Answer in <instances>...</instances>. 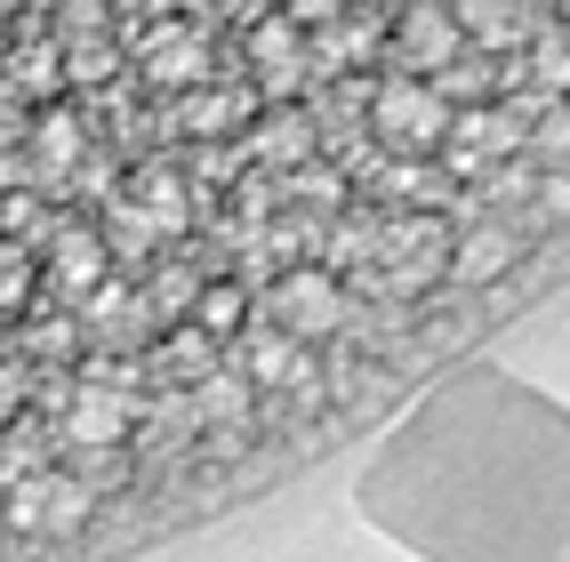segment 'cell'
I'll return each mask as SVG.
<instances>
[{
	"instance_id": "obj_21",
	"label": "cell",
	"mask_w": 570,
	"mask_h": 562,
	"mask_svg": "<svg viewBox=\"0 0 570 562\" xmlns=\"http://www.w3.org/2000/svg\"><path fill=\"white\" fill-rule=\"evenodd\" d=\"M530 217H539V225H570V169H539V177H530Z\"/></svg>"
},
{
	"instance_id": "obj_4",
	"label": "cell",
	"mask_w": 570,
	"mask_h": 562,
	"mask_svg": "<svg viewBox=\"0 0 570 562\" xmlns=\"http://www.w3.org/2000/svg\"><path fill=\"white\" fill-rule=\"evenodd\" d=\"M274 322L289 329V337H306V346H322V337H337L354 322V306H346V282L337 274H322V266H297V274H282L274 282Z\"/></svg>"
},
{
	"instance_id": "obj_22",
	"label": "cell",
	"mask_w": 570,
	"mask_h": 562,
	"mask_svg": "<svg viewBox=\"0 0 570 562\" xmlns=\"http://www.w3.org/2000/svg\"><path fill=\"white\" fill-rule=\"evenodd\" d=\"M32 297V249L24 241H0V314H17Z\"/></svg>"
},
{
	"instance_id": "obj_8",
	"label": "cell",
	"mask_w": 570,
	"mask_h": 562,
	"mask_svg": "<svg viewBox=\"0 0 570 562\" xmlns=\"http://www.w3.org/2000/svg\"><path fill=\"white\" fill-rule=\"evenodd\" d=\"M249 72H257L265 97H289L297 81H306V24L274 9V17L249 32Z\"/></svg>"
},
{
	"instance_id": "obj_15",
	"label": "cell",
	"mask_w": 570,
	"mask_h": 562,
	"mask_svg": "<svg viewBox=\"0 0 570 562\" xmlns=\"http://www.w3.org/2000/svg\"><path fill=\"white\" fill-rule=\"evenodd\" d=\"M530 81L539 89H554V97H570V24L562 32H530Z\"/></svg>"
},
{
	"instance_id": "obj_17",
	"label": "cell",
	"mask_w": 570,
	"mask_h": 562,
	"mask_svg": "<svg viewBox=\"0 0 570 562\" xmlns=\"http://www.w3.org/2000/svg\"><path fill=\"white\" fill-rule=\"evenodd\" d=\"M242 112H249V97H225V89H202L194 105H185V129H194V137H225V129H242Z\"/></svg>"
},
{
	"instance_id": "obj_2",
	"label": "cell",
	"mask_w": 570,
	"mask_h": 562,
	"mask_svg": "<svg viewBox=\"0 0 570 562\" xmlns=\"http://www.w3.org/2000/svg\"><path fill=\"white\" fill-rule=\"evenodd\" d=\"M370 266L386 274V289H426V282H442V274H450V225H442V209L370 225Z\"/></svg>"
},
{
	"instance_id": "obj_19",
	"label": "cell",
	"mask_w": 570,
	"mask_h": 562,
	"mask_svg": "<svg viewBox=\"0 0 570 562\" xmlns=\"http://www.w3.org/2000/svg\"><path fill=\"white\" fill-rule=\"evenodd\" d=\"M257 154H265V161H306V154H314L306 112H274V121H265V137H257Z\"/></svg>"
},
{
	"instance_id": "obj_9",
	"label": "cell",
	"mask_w": 570,
	"mask_h": 562,
	"mask_svg": "<svg viewBox=\"0 0 570 562\" xmlns=\"http://www.w3.org/2000/svg\"><path fill=\"white\" fill-rule=\"evenodd\" d=\"M129 426H137V402L121 394V386H81L65 402V442H81V450H121L129 442Z\"/></svg>"
},
{
	"instance_id": "obj_6",
	"label": "cell",
	"mask_w": 570,
	"mask_h": 562,
	"mask_svg": "<svg viewBox=\"0 0 570 562\" xmlns=\"http://www.w3.org/2000/svg\"><path fill=\"white\" fill-rule=\"evenodd\" d=\"M466 49V32H459V17H450V0H410L402 9V24H394V57H402V72H434Z\"/></svg>"
},
{
	"instance_id": "obj_23",
	"label": "cell",
	"mask_w": 570,
	"mask_h": 562,
	"mask_svg": "<svg viewBox=\"0 0 570 562\" xmlns=\"http://www.w3.org/2000/svg\"><path fill=\"white\" fill-rule=\"evenodd\" d=\"M242 306H249V297H242L234 282H225V289H202V297H194V322H202L209 337H225V329L242 322Z\"/></svg>"
},
{
	"instance_id": "obj_14",
	"label": "cell",
	"mask_w": 570,
	"mask_h": 562,
	"mask_svg": "<svg viewBox=\"0 0 570 562\" xmlns=\"http://www.w3.org/2000/svg\"><path fill=\"white\" fill-rule=\"evenodd\" d=\"M522 154L539 161V169H570V105H547V112H530V137H522Z\"/></svg>"
},
{
	"instance_id": "obj_3",
	"label": "cell",
	"mask_w": 570,
	"mask_h": 562,
	"mask_svg": "<svg viewBox=\"0 0 570 562\" xmlns=\"http://www.w3.org/2000/svg\"><path fill=\"white\" fill-rule=\"evenodd\" d=\"M522 137H530V112H514V105H466V112H450L442 161H450V177H490L499 161L522 154Z\"/></svg>"
},
{
	"instance_id": "obj_13",
	"label": "cell",
	"mask_w": 570,
	"mask_h": 562,
	"mask_svg": "<svg viewBox=\"0 0 570 562\" xmlns=\"http://www.w3.org/2000/svg\"><path fill=\"white\" fill-rule=\"evenodd\" d=\"M249 369H242V378H234V369H202V394H194V418L202 426H242L249 418Z\"/></svg>"
},
{
	"instance_id": "obj_24",
	"label": "cell",
	"mask_w": 570,
	"mask_h": 562,
	"mask_svg": "<svg viewBox=\"0 0 570 562\" xmlns=\"http://www.w3.org/2000/svg\"><path fill=\"white\" fill-rule=\"evenodd\" d=\"M337 9H346V0H282V17H297L306 32H322V24H337Z\"/></svg>"
},
{
	"instance_id": "obj_16",
	"label": "cell",
	"mask_w": 570,
	"mask_h": 562,
	"mask_svg": "<svg viewBox=\"0 0 570 562\" xmlns=\"http://www.w3.org/2000/svg\"><path fill=\"white\" fill-rule=\"evenodd\" d=\"M137 209L154 217L161 234H177V225H185V185H177L169 169H145V177H137Z\"/></svg>"
},
{
	"instance_id": "obj_12",
	"label": "cell",
	"mask_w": 570,
	"mask_h": 562,
	"mask_svg": "<svg viewBox=\"0 0 570 562\" xmlns=\"http://www.w3.org/2000/svg\"><path fill=\"white\" fill-rule=\"evenodd\" d=\"M49 282H57L65 297H89V289L105 282V241L81 234V225H72V234H57V241H49Z\"/></svg>"
},
{
	"instance_id": "obj_10",
	"label": "cell",
	"mask_w": 570,
	"mask_h": 562,
	"mask_svg": "<svg viewBox=\"0 0 570 562\" xmlns=\"http://www.w3.org/2000/svg\"><path fill=\"white\" fill-rule=\"evenodd\" d=\"M514 257H522V234L514 225H466V234H450V282H507L514 274Z\"/></svg>"
},
{
	"instance_id": "obj_20",
	"label": "cell",
	"mask_w": 570,
	"mask_h": 562,
	"mask_svg": "<svg viewBox=\"0 0 570 562\" xmlns=\"http://www.w3.org/2000/svg\"><path fill=\"white\" fill-rule=\"evenodd\" d=\"M32 154H41V169H49V177H65L72 161H81V129H72L65 112H49V121L32 129Z\"/></svg>"
},
{
	"instance_id": "obj_7",
	"label": "cell",
	"mask_w": 570,
	"mask_h": 562,
	"mask_svg": "<svg viewBox=\"0 0 570 562\" xmlns=\"http://www.w3.org/2000/svg\"><path fill=\"white\" fill-rule=\"evenodd\" d=\"M242 369H249V386H274V394H297V402H314V346L306 337H289L282 322H265L257 337H249V354H242Z\"/></svg>"
},
{
	"instance_id": "obj_18",
	"label": "cell",
	"mask_w": 570,
	"mask_h": 562,
	"mask_svg": "<svg viewBox=\"0 0 570 562\" xmlns=\"http://www.w3.org/2000/svg\"><path fill=\"white\" fill-rule=\"evenodd\" d=\"M145 65H154V81H202V41L194 32H169V41L145 49Z\"/></svg>"
},
{
	"instance_id": "obj_1",
	"label": "cell",
	"mask_w": 570,
	"mask_h": 562,
	"mask_svg": "<svg viewBox=\"0 0 570 562\" xmlns=\"http://www.w3.org/2000/svg\"><path fill=\"white\" fill-rule=\"evenodd\" d=\"M450 105L426 72H394V81H377L370 97V129L386 137V154H442V137H450Z\"/></svg>"
},
{
	"instance_id": "obj_25",
	"label": "cell",
	"mask_w": 570,
	"mask_h": 562,
	"mask_svg": "<svg viewBox=\"0 0 570 562\" xmlns=\"http://www.w3.org/2000/svg\"><path fill=\"white\" fill-rule=\"evenodd\" d=\"M17 410H24V369H9V362H0V426H9Z\"/></svg>"
},
{
	"instance_id": "obj_5",
	"label": "cell",
	"mask_w": 570,
	"mask_h": 562,
	"mask_svg": "<svg viewBox=\"0 0 570 562\" xmlns=\"http://www.w3.org/2000/svg\"><path fill=\"white\" fill-rule=\"evenodd\" d=\"M89 482H72V474H17V491H9V522L17 531H41V539H72L89 522Z\"/></svg>"
},
{
	"instance_id": "obj_11",
	"label": "cell",
	"mask_w": 570,
	"mask_h": 562,
	"mask_svg": "<svg viewBox=\"0 0 570 562\" xmlns=\"http://www.w3.org/2000/svg\"><path fill=\"white\" fill-rule=\"evenodd\" d=\"M450 17H459V32L474 49H522L530 32H539V0H450Z\"/></svg>"
},
{
	"instance_id": "obj_26",
	"label": "cell",
	"mask_w": 570,
	"mask_h": 562,
	"mask_svg": "<svg viewBox=\"0 0 570 562\" xmlns=\"http://www.w3.org/2000/svg\"><path fill=\"white\" fill-rule=\"evenodd\" d=\"M554 17H562V24H570V0H554Z\"/></svg>"
}]
</instances>
